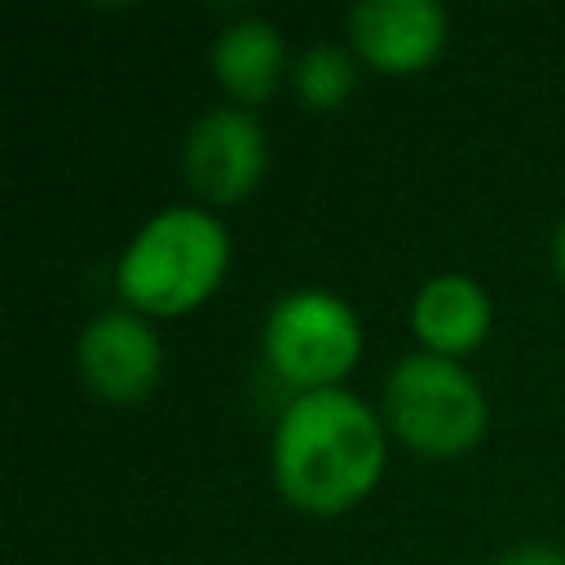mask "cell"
I'll use <instances>...</instances> for the list:
<instances>
[{"instance_id":"6","label":"cell","mask_w":565,"mask_h":565,"mask_svg":"<svg viewBox=\"0 0 565 565\" xmlns=\"http://www.w3.org/2000/svg\"><path fill=\"white\" fill-rule=\"evenodd\" d=\"M75 362H79L84 384L97 397L137 402V397H146L154 388L159 366H163V349H159V335H154V327L146 318L110 309V313H97L79 331Z\"/></svg>"},{"instance_id":"1","label":"cell","mask_w":565,"mask_h":565,"mask_svg":"<svg viewBox=\"0 0 565 565\" xmlns=\"http://www.w3.org/2000/svg\"><path fill=\"white\" fill-rule=\"evenodd\" d=\"M384 468V424L344 388H309L274 428V481L305 512L353 508Z\"/></svg>"},{"instance_id":"3","label":"cell","mask_w":565,"mask_h":565,"mask_svg":"<svg viewBox=\"0 0 565 565\" xmlns=\"http://www.w3.org/2000/svg\"><path fill=\"white\" fill-rule=\"evenodd\" d=\"M388 428L419 455H459L486 428V397L477 380L441 353H411L384 380Z\"/></svg>"},{"instance_id":"12","label":"cell","mask_w":565,"mask_h":565,"mask_svg":"<svg viewBox=\"0 0 565 565\" xmlns=\"http://www.w3.org/2000/svg\"><path fill=\"white\" fill-rule=\"evenodd\" d=\"M552 252H556V274L565 278V221H561V230H556V243H552Z\"/></svg>"},{"instance_id":"5","label":"cell","mask_w":565,"mask_h":565,"mask_svg":"<svg viewBox=\"0 0 565 565\" xmlns=\"http://www.w3.org/2000/svg\"><path fill=\"white\" fill-rule=\"evenodd\" d=\"M185 177L212 203H234L256 190L265 172V132L252 110L221 106L185 132Z\"/></svg>"},{"instance_id":"2","label":"cell","mask_w":565,"mask_h":565,"mask_svg":"<svg viewBox=\"0 0 565 565\" xmlns=\"http://www.w3.org/2000/svg\"><path fill=\"white\" fill-rule=\"evenodd\" d=\"M230 234L203 207L154 212L119 256V291L141 313H185L225 274Z\"/></svg>"},{"instance_id":"4","label":"cell","mask_w":565,"mask_h":565,"mask_svg":"<svg viewBox=\"0 0 565 565\" xmlns=\"http://www.w3.org/2000/svg\"><path fill=\"white\" fill-rule=\"evenodd\" d=\"M362 349V331L353 309L331 291H291L274 305L265 322V353L274 371L291 384L331 388Z\"/></svg>"},{"instance_id":"7","label":"cell","mask_w":565,"mask_h":565,"mask_svg":"<svg viewBox=\"0 0 565 565\" xmlns=\"http://www.w3.org/2000/svg\"><path fill=\"white\" fill-rule=\"evenodd\" d=\"M349 35L371 66L406 75L437 57L446 13L433 0H362L349 9Z\"/></svg>"},{"instance_id":"10","label":"cell","mask_w":565,"mask_h":565,"mask_svg":"<svg viewBox=\"0 0 565 565\" xmlns=\"http://www.w3.org/2000/svg\"><path fill=\"white\" fill-rule=\"evenodd\" d=\"M291 75H296L300 102L313 106V110H335L358 84L353 57L344 49H335V44H309Z\"/></svg>"},{"instance_id":"9","label":"cell","mask_w":565,"mask_h":565,"mask_svg":"<svg viewBox=\"0 0 565 565\" xmlns=\"http://www.w3.org/2000/svg\"><path fill=\"white\" fill-rule=\"evenodd\" d=\"M212 71L238 102H265L282 71V35L265 18H238L212 40Z\"/></svg>"},{"instance_id":"8","label":"cell","mask_w":565,"mask_h":565,"mask_svg":"<svg viewBox=\"0 0 565 565\" xmlns=\"http://www.w3.org/2000/svg\"><path fill=\"white\" fill-rule=\"evenodd\" d=\"M411 327L441 358L468 353L490 331V296L468 274H437L415 291Z\"/></svg>"},{"instance_id":"11","label":"cell","mask_w":565,"mask_h":565,"mask_svg":"<svg viewBox=\"0 0 565 565\" xmlns=\"http://www.w3.org/2000/svg\"><path fill=\"white\" fill-rule=\"evenodd\" d=\"M499 565H565V552L547 547V543H521V547L503 552Z\"/></svg>"}]
</instances>
